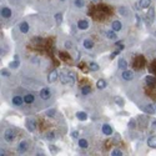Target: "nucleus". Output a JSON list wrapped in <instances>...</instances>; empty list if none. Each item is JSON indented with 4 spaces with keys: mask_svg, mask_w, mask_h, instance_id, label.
<instances>
[{
    "mask_svg": "<svg viewBox=\"0 0 156 156\" xmlns=\"http://www.w3.org/2000/svg\"><path fill=\"white\" fill-rule=\"evenodd\" d=\"M15 131L14 130H11V129H8V130H5V134H4V139H5V141H8V142H12L15 140Z\"/></svg>",
    "mask_w": 156,
    "mask_h": 156,
    "instance_id": "f257e3e1",
    "label": "nucleus"
},
{
    "mask_svg": "<svg viewBox=\"0 0 156 156\" xmlns=\"http://www.w3.org/2000/svg\"><path fill=\"white\" fill-rule=\"evenodd\" d=\"M25 126H27V129L29 130L30 133H34L36 130V121L34 119H27V121H25Z\"/></svg>",
    "mask_w": 156,
    "mask_h": 156,
    "instance_id": "f03ea898",
    "label": "nucleus"
},
{
    "mask_svg": "<svg viewBox=\"0 0 156 156\" xmlns=\"http://www.w3.org/2000/svg\"><path fill=\"white\" fill-rule=\"evenodd\" d=\"M39 96H40L43 100H49L51 98V91H50V89L48 87H43L40 90V93H39Z\"/></svg>",
    "mask_w": 156,
    "mask_h": 156,
    "instance_id": "7ed1b4c3",
    "label": "nucleus"
},
{
    "mask_svg": "<svg viewBox=\"0 0 156 156\" xmlns=\"http://www.w3.org/2000/svg\"><path fill=\"white\" fill-rule=\"evenodd\" d=\"M29 149V142L27 140H24V141H20L19 142V146H18V151L20 154H24V152H27Z\"/></svg>",
    "mask_w": 156,
    "mask_h": 156,
    "instance_id": "20e7f679",
    "label": "nucleus"
},
{
    "mask_svg": "<svg viewBox=\"0 0 156 156\" xmlns=\"http://www.w3.org/2000/svg\"><path fill=\"white\" fill-rule=\"evenodd\" d=\"M141 110L144 111L145 114H149V115H152V114L156 112V109L152 106V104H146V105L141 106Z\"/></svg>",
    "mask_w": 156,
    "mask_h": 156,
    "instance_id": "39448f33",
    "label": "nucleus"
},
{
    "mask_svg": "<svg viewBox=\"0 0 156 156\" xmlns=\"http://www.w3.org/2000/svg\"><path fill=\"white\" fill-rule=\"evenodd\" d=\"M101 133H102L104 135H106V136H110V135H112L114 130H112V127H111L109 124H104V125L101 126Z\"/></svg>",
    "mask_w": 156,
    "mask_h": 156,
    "instance_id": "423d86ee",
    "label": "nucleus"
},
{
    "mask_svg": "<svg viewBox=\"0 0 156 156\" xmlns=\"http://www.w3.org/2000/svg\"><path fill=\"white\" fill-rule=\"evenodd\" d=\"M0 15H2V18L4 19H9L11 15H12V12H11V9L10 8H2V10H0Z\"/></svg>",
    "mask_w": 156,
    "mask_h": 156,
    "instance_id": "0eeeda50",
    "label": "nucleus"
},
{
    "mask_svg": "<svg viewBox=\"0 0 156 156\" xmlns=\"http://www.w3.org/2000/svg\"><path fill=\"white\" fill-rule=\"evenodd\" d=\"M76 27H77V29H79V30H86L89 28V21L85 20V19H80L79 21H77Z\"/></svg>",
    "mask_w": 156,
    "mask_h": 156,
    "instance_id": "6e6552de",
    "label": "nucleus"
},
{
    "mask_svg": "<svg viewBox=\"0 0 156 156\" xmlns=\"http://www.w3.org/2000/svg\"><path fill=\"white\" fill-rule=\"evenodd\" d=\"M121 76H122V79L126 80V81H131L134 79V74H133V71H130V70H124Z\"/></svg>",
    "mask_w": 156,
    "mask_h": 156,
    "instance_id": "1a4fd4ad",
    "label": "nucleus"
},
{
    "mask_svg": "<svg viewBox=\"0 0 156 156\" xmlns=\"http://www.w3.org/2000/svg\"><path fill=\"white\" fill-rule=\"evenodd\" d=\"M11 102H12V105H15V106H21L25 101H24V98L16 95V96H14L11 99Z\"/></svg>",
    "mask_w": 156,
    "mask_h": 156,
    "instance_id": "9d476101",
    "label": "nucleus"
},
{
    "mask_svg": "<svg viewBox=\"0 0 156 156\" xmlns=\"http://www.w3.org/2000/svg\"><path fill=\"white\" fill-rule=\"evenodd\" d=\"M19 30H20V33H23V34H27V33L29 31V24H28L27 21H21V23L19 24Z\"/></svg>",
    "mask_w": 156,
    "mask_h": 156,
    "instance_id": "9b49d317",
    "label": "nucleus"
},
{
    "mask_svg": "<svg viewBox=\"0 0 156 156\" xmlns=\"http://www.w3.org/2000/svg\"><path fill=\"white\" fill-rule=\"evenodd\" d=\"M58 76H59V74H58V71L56 70H53L50 74H49V76H48V81L51 84V83H54V81H56V79H58Z\"/></svg>",
    "mask_w": 156,
    "mask_h": 156,
    "instance_id": "f8f14e48",
    "label": "nucleus"
},
{
    "mask_svg": "<svg viewBox=\"0 0 156 156\" xmlns=\"http://www.w3.org/2000/svg\"><path fill=\"white\" fill-rule=\"evenodd\" d=\"M111 29L114 30V31H120L121 29H122V24L120 23V21H118V20H115V21H112V24H111Z\"/></svg>",
    "mask_w": 156,
    "mask_h": 156,
    "instance_id": "ddd939ff",
    "label": "nucleus"
},
{
    "mask_svg": "<svg viewBox=\"0 0 156 156\" xmlns=\"http://www.w3.org/2000/svg\"><path fill=\"white\" fill-rule=\"evenodd\" d=\"M139 8L141 9H147L151 5V0H139Z\"/></svg>",
    "mask_w": 156,
    "mask_h": 156,
    "instance_id": "4468645a",
    "label": "nucleus"
},
{
    "mask_svg": "<svg viewBox=\"0 0 156 156\" xmlns=\"http://www.w3.org/2000/svg\"><path fill=\"white\" fill-rule=\"evenodd\" d=\"M83 45L86 50H91L94 48V41L93 40H90V39H85V40L83 41Z\"/></svg>",
    "mask_w": 156,
    "mask_h": 156,
    "instance_id": "2eb2a0df",
    "label": "nucleus"
},
{
    "mask_svg": "<svg viewBox=\"0 0 156 156\" xmlns=\"http://www.w3.org/2000/svg\"><path fill=\"white\" fill-rule=\"evenodd\" d=\"M76 119L80 121H85L87 119V114L85 111H77L76 112Z\"/></svg>",
    "mask_w": 156,
    "mask_h": 156,
    "instance_id": "dca6fc26",
    "label": "nucleus"
},
{
    "mask_svg": "<svg viewBox=\"0 0 156 156\" xmlns=\"http://www.w3.org/2000/svg\"><path fill=\"white\" fill-rule=\"evenodd\" d=\"M118 66H119V69H121V70H126V69H127V61H126L125 59L120 58L119 61H118Z\"/></svg>",
    "mask_w": 156,
    "mask_h": 156,
    "instance_id": "f3484780",
    "label": "nucleus"
},
{
    "mask_svg": "<svg viewBox=\"0 0 156 156\" xmlns=\"http://www.w3.org/2000/svg\"><path fill=\"white\" fill-rule=\"evenodd\" d=\"M60 81H61V84H69V73H61Z\"/></svg>",
    "mask_w": 156,
    "mask_h": 156,
    "instance_id": "a211bd4d",
    "label": "nucleus"
},
{
    "mask_svg": "<svg viewBox=\"0 0 156 156\" xmlns=\"http://www.w3.org/2000/svg\"><path fill=\"white\" fill-rule=\"evenodd\" d=\"M147 145L151 149H156V136H150L147 139Z\"/></svg>",
    "mask_w": 156,
    "mask_h": 156,
    "instance_id": "6ab92c4d",
    "label": "nucleus"
},
{
    "mask_svg": "<svg viewBox=\"0 0 156 156\" xmlns=\"http://www.w3.org/2000/svg\"><path fill=\"white\" fill-rule=\"evenodd\" d=\"M106 86H108V83H106V80H104V79H100V80H98V83H96V87H98L99 90L105 89Z\"/></svg>",
    "mask_w": 156,
    "mask_h": 156,
    "instance_id": "aec40b11",
    "label": "nucleus"
},
{
    "mask_svg": "<svg viewBox=\"0 0 156 156\" xmlns=\"http://www.w3.org/2000/svg\"><path fill=\"white\" fill-rule=\"evenodd\" d=\"M114 102H115L118 106H120V108H122V106L125 105V101H124V99H122L121 96H115V98H114Z\"/></svg>",
    "mask_w": 156,
    "mask_h": 156,
    "instance_id": "412c9836",
    "label": "nucleus"
},
{
    "mask_svg": "<svg viewBox=\"0 0 156 156\" xmlns=\"http://www.w3.org/2000/svg\"><path fill=\"white\" fill-rule=\"evenodd\" d=\"M145 83H146L147 85L152 86V85H155V84H156V77H154V76L149 75V76H146V77H145Z\"/></svg>",
    "mask_w": 156,
    "mask_h": 156,
    "instance_id": "4be33fe9",
    "label": "nucleus"
},
{
    "mask_svg": "<svg viewBox=\"0 0 156 156\" xmlns=\"http://www.w3.org/2000/svg\"><path fill=\"white\" fill-rule=\"evenodd\" d=\"M54 19H55V21H56L58 25H61V24H62V20H64L62 12H56V14L54 15Z\"/></svg>",
    "mask_w": 156,
    "mask_h": 156,
    "instance_id": "5701e85b",
    "label": "nucleus"
},
{
    "mask_svg": "<svg viewBox=\"0 0 156 156\" xmlns=\"http://www.w3.org/2000/svg\"><path fill=\"white\" fill-rule=\"evenodd\" d=\"M106 37L110 39V40H116V39H118V35H116V31H114L111 29V30L106 31Z\"/></svg>",
    "mask_w": 156,
    "mask_h": 156,
    "instance_id": "b1692460",
    "label": "nucleus"
},
{
    "mask_svg": "<svg viewBox=\"0 0 156 156\" xmlns=\"http://www.w3.org/2000/svg\"><path fill=\"white\" fill-rule=\"evenodd\" d=\"M34 100H35V96H34L33 94H27V95L24 96V101H25V104H33Z\"/></svg>",
    "mask_w": 156,
    "mask_h": 156,
    "instance_id": "393cba45",
    "label": "nucleus"
},
{
    "mask_svg": "<svg viewBox=\"0 0 156 156\" xmlns=\"http://www.w3.org/2000/svg\"><path fill=\"white\" fill-rule=\"evenodd\" d=\"M87 66H89V69L91 70V71H98L99 69H100V66L96 64V62H94V61H91V62H89L87 64Z\"/></svg>",
    "mask_w": 156,
    "mask_h": 156,
    "instance_id": "a878e982",
    "label": "nucleus"
},
{
    "mask_svg": "<svg viewBox=\"0 0 156 156\" xmlns=\"http://www.w3.org/2000/svg\"><path fill=\"white\" fill-rule=\"evenodd\" d=\"M81 94H83L84 96H86V95H89V94H91V87L87 86V85L83 86V87H81Z\"/></svg>",
    "mask_w": 156,
    "mask_h": 156,
    "instance_id": "bb28decb",
    "label": "nucleus"
},
{
    "mask_svg": "<svg viewBox=\"0 0 156 156\" xmlns=\"http://www.w3.org/2000/svg\"><path fill=\"white\" fill-rule=\"evenodd\" d=\"M77 144H79V146H80L81 149H87V147H89V142H87V140H85V139H80Z\"/></svg>",
    "mask_w": 156,
    "mask_h": 156,
    "instance_id": "cd10ccee",
    "label": "nucleus"
},
{
    "mask_svg": "<svg viewBox=\"0 0 156 156\" xmlns=\"http://www.w3.org/2000/svg\"><path fill=\"white\" fill-rule=\"evenodd\" d=\"M19 66H20V62H19V60H16V59L9 64V68H10V69H18Z\"/></svg>",
    "mask_w": 156,
    "mask_h": 156,
    "instance_id": "c85d7f7f",
    "label": "nucleus"
},
{
    "mask_svg": "<svg viewBox=\"0 0 156 156\" xmlns=\"http://www.w3.org/2000/svg\"><path fill=\"white\" fill-rule=\"evenodd\" d=\"M74 5H75L76 8L81 9V8L85 6V2H84V0H74Z\"/></svg>",
    "mask_w": 156,
    "mask_h": 156,
    "instance_id": "c756f323",
    "label": "nucleus"
},
{
    "mask_svg": "<svg viewBox=\"0 0 156 156\" xmlns=\"http://www.w3.org/2000/svg\"><path fill=\"white\" fill-rule=\"evenodd\" d=\"M76 81V74L73 71H69V84H74Z\"/></svg>",
    "mask_w": 156,
    "mask_h": 156,
    "instance_id": "7c9ffc66",
    "label": "nucleus"
},
{
    "mask_svg": "<svg viewBox=\"0 0 156 156\" xmlns=\"http://www.w3.org/2000/svg\"><path fill=\"white\" fill-rule=\"evenodd\" d=\"M114 45H115V48H116V49L120 50V51L125 49V45H124V43H122V41H116Z\"/></svg>",
    "mask_w": 156,
    "mask_h": 156,
    "instance_id": "2f4dec72",
    "label": "nucleus"
},
{
    "mask_svg": "<svg viewBox=\"0 0 156 156\" xmlns=\"http://www.w3.org/2000/svg\"><path fill=\"white\" fill-rule=\"evenodd\" d=\"M111 155H112V156H122L124 154H122V151H121L120 149H114V150L111 151Z\"/></svg>",
    "mask_w": 156,
    "mask_h": 156,
    "instance_id": "473e14b6",
    "label": "nucleus"
},
{
    "mask_svg": "<svg viewBox=\"0 0 156 156\" xmlns=\"http://www.w3.org/2000/svg\"><path fill=\"white\" fill-rule=\"evenodd\" d=\"M127 12H129V10H127L125 6H122V8H119V14H120V15H124V16H126V15H127Z\"/></svg>",
    "mask_w": 156,
    "mask_h": 156,
    "instance_id": "72a5a7b5",
    "label": "nucleus"
},
{
    "mask_svg": "<svg viewBox=\"0 0 156 156\" xmlns=\"http://www.w3.org/2000/svg\"><path fill=\"white\" fill-rule=\"evenodd\" d=\"M45 139L49 140V141H53V140H55V134L54 133H48L46 136H45Z\"/></svg>",
    "mask_w": 156,
    "mask_h": 156,
    "instance_id": "f704fd0d",
    "label": "nucleus"
},
{
    "mask_svg": "<svg viewBox=\"0 0 156 156\" xmlns=\"http://www.w3.org/2000/svg\"><path fill=\"white\" fill-rule=\"evenodd\" d=\"M55 109H50L46 111V116H49V118H53V116H55Z\"/></svg>",
    "mask_w": 156,
    "mask_h": 156,
    "instance_id": "c9c22d12",
    "label": "nucleus"
},
{
    "mask_svg": "<svg viewBox=\"0 0 156 156\" xmlns=\"http://www.w3.org/2000/svg\"><path fill=\"white\" fill-rule=\"evenodd\" d=\"M127 126H129L130 129H135V127H136V121H135L134 119H131V120H130V121H129Z\"/></svg>",
    "mask_w": 156,
    "mask_h": 156,
    "instance_id": "e433bc0d",
    "label": "nucleus"
},
{
    "mask_svg": "<svg viewBox=\"0 0 156 156\" xmlns=\"http://www.w3.org/2000/svg\"><path fill=\"white\" fill-rule=\"evenodd\" d=\"M147 15H149V19H150V20H154V16H155V10H154V8L149 10V14H147Z\"/></svg>",
    "mask_w": 156,
    "mask_h": 156,
    "instance_id": "4c0bfd02",
    "label": "nucleus"
},
{
    "mask_svg": "<svg viewBox=\"0 0 156 156\" xmlns=\"http://www.w3.org/2000/svg\"><path fill=\"white\" fill-rule=\"evenodd\" d=\"M119 54H120V50H115V51H112V53L110 54V59L112 60V59H114L116 55H119Z\"/></svg>",
    "mask_w": 156,
    "mask_h": 156,
    "instance_id": "58836bf2",
    "label": "nucleus"
},
{
    "mask_svg": "<svg viewBox=\"0 0 156 156\" xmlns=\"http://www.w3.org/2000/svg\"><path fill=\"white\" fill-rule=\"evenodd\" d=\"M71 137L73 139H77V137H79V131H76V130H74V131H71Z\"/></svg>",
    "mask_w": 156,
    "mask_h": 156,
    "instance_id": "ea45409f",
    "label": "nucleus"
},
{
    "mask_svg": "<svg viewBox=\"0 0 156 156\" xmlns=\"http://www.w3.org/2000/svg\"><path fill=\"white\" fill-rule=\"evenodd\" d=\"M2 76H10V73H9V70H6V69H3V70H2Z\"/></svg>",
    "mask_w": 156,
    "mask_h": 156,
    "instance_id": "a19ab883",
    "label": "nucleus"
},
{
    "mask_svg": "<svg viewBox=\"0 0 156 156\" xmlns=\"http://www.w3.org/2000/svg\"><path fill=\"white\" fill-rule=\"evenodd\" d=\"M65 48H66V49H71L73 48V43L71 41H65Z\"/></svg>",
    "mask_w": 156,
    "mask_h": 156,
    "instance_id": "79ce46f5",
    "label": "nucleus"
},
{
    "mask_svg": "<svg viewBox=\"0 0 156 156\" xmlns=\"http://www.w3.org/2000/svg\"><path fill=\"white\" fill-rule=\"evenodd\" d=\"M49 149H50V151H53V152H58V151H59V149H58V147H55L54 145H50V146H49Z\"/></svg>",
    "mask_w": 156,
    "mask_h": 156,
    "instance_id": "37998d69",
    "label": "nucleus"
},
{
    "mask_svg": "<svg viewBox=\"0 0 156 156\" xmlns=\"http://www.w3.org/2000/svg\"><path fill=\"white\" fill-rule=\"evenodd\" d=\"M0 155H2V156H5V155H6V151H5L4 149H2V150H0Z\"/></svg>",
    "mask_w": 156,
    "mask_h": 156,
    "instance_id": "c03bdc74",
    "label": "nucleus"
},
{
    "mask_svg": "<svg viewBox=\"0 0 156 156\" xmlns=\"http://www.w3.org/2000/svg\"><path fill=\"white\" fill-rule=\"evenodd\" d=\"M93 2H98V0H93Z\"/></svg>",
    "mask_w": 156,
    "mask_h": 156,
    "instance_id": "a18cd8bd",
    "label": "nucleus"
},
{
    "mask_svg": "<svg viewBox=\"0 0 156 156\" xmlns=\"http://www.w3.org/2000/svg\"><path fill=\"white\" fill-rule=\"evenodd\" d=\"M60 2H65V0H60Z\"/></svg>",
    "mask_w": 156,
    "mask_h": 156,
    "instance_id": "49530a36",
    "label": "nucleus"
},
{
    "mask_svg": "<svg viewBox=\"0 0 156 156\" xmlns=\"http://www.w3.org/2000/svg\"><path fill=\"white\" fill-rule=\"evenodd\" d=\"M155 109H156V106H155Z\"/></svg>",
    "mask_w": 156,
    "mask_h": 156,
    "instance_id": "de8ad7c7",
    "label": "nucleus"
}]
</instances>
